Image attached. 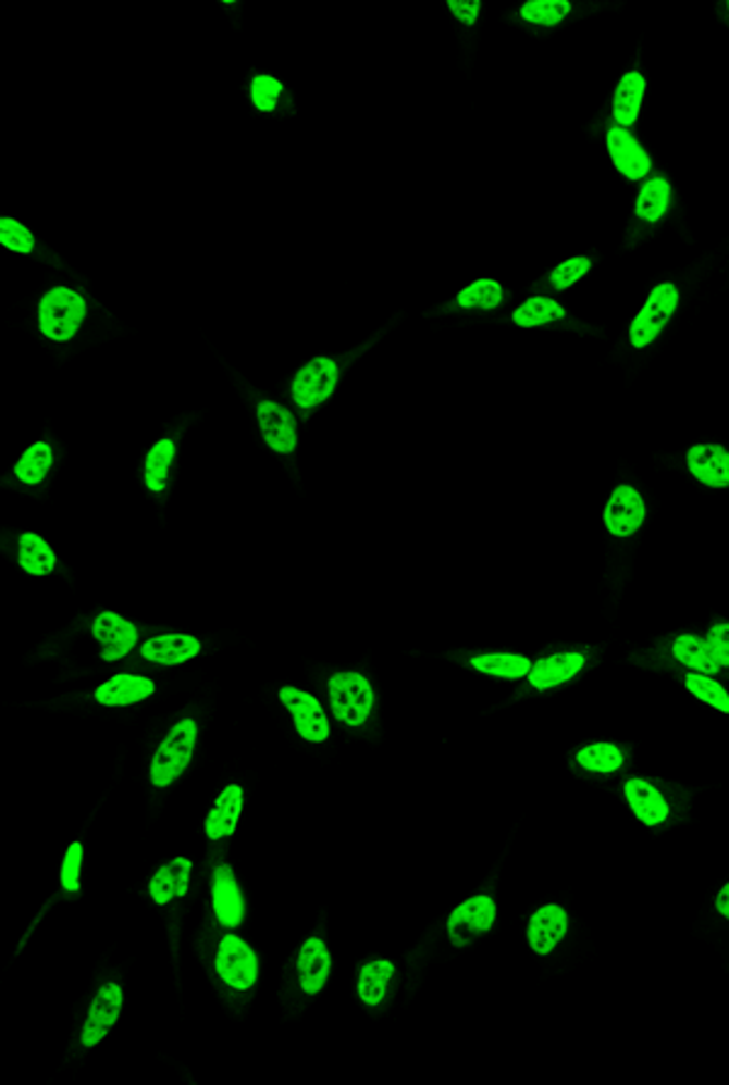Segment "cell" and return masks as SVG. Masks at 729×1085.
<instances>
[{
  "instance_id": "d4e9b609",
  "label": "cell",
  "mask_w": 729,
  "mask_h": 1085,
  "mask_svg": "<svg viewBox=\"0 0 729 1085\" xmlns=\"http://www.w3.org/2000/svg\"><path fill=\"white\" fill-rule=\"evenodd\" d=\"M644 88H647V83H644L642 73H638V71L625 73V76L620 78L616 96H613V117H616V122L620 124L622 129L632 127V124L638 122L642 98H644Z\"/></svg>"
},
{
  "instance_id": "4dcf8cb0",
  "label": "cell",
  "mask_w": 729,
  "mask_h": 1085,
  "mask_svg": "<svg viewBox=\"0 0 729 1085\" xmlns=\"http://www.w3.org/2000/svg\"><path fill=\"white\" fill-rule=\"evenodd\" d=\"M565 316H567L565 307L557 304L555 299L533 297L514 311V323L520 328H535V326H545V323L552 321H561Z\"/></svg>"
},
{
  "instance_id": "52a82bcc",
  "label": "cell",
  "mask_w": 729,
  "mask_h": 1085,
  "mask_svg": "<svg viewBox=\"0 0 729 1085\" xmlns=\"http://www.w3.org/2000/svg\"><path fill=\"white\" fill-rule=\"evenodd\" d=\"M280 702L287 707L301 738L309 740V744H324L331 734V726L314 695L299 690V687H283L280 690Z\"/></svg>"
},
{
  "instance_id": "b9f144b4",
  "label": "cell",
  "mask_w": 729,
  "mask_h": 1085,
  "mask_svg": "<svg viewBox=\"0 0 729 1085\" xmlns=\"http://www.w3.org/2000/svg\"><path fill=\"white\" fill-rule=\"evenodd\" d=\"M447 5H450L453 15L465 25H474L477 17H479V10H482L479 0H447Z\"/></svg>"
},
{
  "instance_id": "d6986e66",
  "label": "cell",
  "mask_w": 729,
  "mask_h": 1085,
  "mask_svg": "<svg viewBox=\"0 0 729 1085\" xmlns=\"http://www.w3.org/2000/svg\"><path fill=\"white\" fill-rule=\"evenodd\" d=\"M244 811V789L238 785H228L222 795L214 799V805L205 819V836L210 840H222L234 836Z\"/></svg>"
},
{
  "instance_id": "44dd1931",
  "label": "cell",
  "mask_w": 729,
  "mask_h": 1085,
  "mask_svg": "<svg viewBox=\"0 0 729 1085\" xmlns=\"http://www.w3.org/2000/svg\"><path fill=\"white\" fill-rule=\"evenodd\" d=\"M583 663H586V659H583L581 653L547 656V659H540L533 668H530L528 681L535 690H549V687L574 681V677L581 673Z\"/></svg>"
},
{
  "instance_id": "603a6c76",
  "label": "cell",
  "mask_w": 729,
  "mask_h": 1085,
  "mask_svg": "<svg viewBox=\"0 0 729 1085\" xmlns=\"http://www.w3.org/2000/svg\"><path fill=\"white\" fill-rule=\"evenodd\" d=\"M190 874H193V860L187 858H173L169 864H163L149 882V894L153 903L165 906L173 899H183L187 889H190Z\"/></svg>"
},
{
  "instance_id": "d590c367",
  "label": "cell",
  "mask_w": 729,
  "mask_h": 1085,
  "mask_svg": "<svg viewBox=\"0 0 729 1085\" xmlns=\"http://www.w3.org/2000/svg\"><path fill=\"white\" fill-rule=\"evenodd\" d=\"M571 13L569 0H530L520 8V17L533 25L555 27Z\"/></svg>"
},
{
  "instance_id": "e575fe53",
  "label": "cell",
  "mask_w": 729,
  "mask_h": 1085,
  "mask_svg": "<svg viewBox=\"0 0 729 1085\" xmlns=\"http://www.w3.org/2000/svg\"><path fill=\"white\" fill-rule=\"evenodd\" d=\"M504 301V287L494 279H477L457 295V304L462 309H496Z\"/></svg>"
},
{
  "instance_id": "8fae6325",
  "label": "cell",
  "mask_w": 729,
  "mask_h": 1085,
  "mask_svg": "<svg viewBox=\"0 0 729 1085\" xmlns=\"http://www.w3.org/2000/svg\"><path fill=\"white\" fill-rule=\"evenodd\" d=\"M647 515L642 496L632 486H618L608 498L603 523H606L613 537H630L638 532Z\"/></svg>"
},
{
  "instance_id": "74e56055",
  "label": "cell",
  "mask_w": 729,
  "mask_h": 1085,
  "mask_svg": "<svg viewBox=\"0 0 729 1085\" xmlns=\"http://www.w3.org/2000/svg\"><path fill=\"white\" fill-rule=\"evenodd\" d=\"M591 270V260L589 258H571V260H565V263L557 265L555 270H552V275H549V282H552V287H555L557 291H565L569 287H574L577 282L586 275Z\"/></svg>"
},
{
  "instance_id": "4316f807",
  "label": "cell",
  "mask_w": 729,
  "mask_h": 1085,
  "mask_svg": "<svg viewBox=\"0 0 729 1085\" xmlns=\"http://www.w3.org/2000/svg\"><path fill=\"white\" fill-rule=\"evenodd\" d=\"M20 566L29 576H49L57 569V554L35 532H25L20 537Z\"/></svg>"
},
{
  "instance_id": "f1b7e54d",
  "label": "cell",
  "mask_w": 729,
  "mask_h": 1085,
  "mask_svg": "<svg viewBox=\"0 0 729 1085\" xmlns=\"http://www.w3.org/2000/svg\"><path fill=\"white\" fill-rule=\"evenodd\" d=\"M472 668L484 675L520 681V677H526L530 673L533 663H530V659H526V656H516V653H484V656H474Z\"/></svg>"
},
{
  "instance_id": "cb8c5ba5",
  "label": "cell",
  "mask_w": 729,
  "mask_h": 1085,
  "mask_svg": "<svg viewBox=\"0 0 729 1085\" xmlns=\"http://www.w3.org/2000/svg\"><path fill=\"white\" fill-rule=\"evenodd\" d=\"M671 653H674L676 661L685 668H691L693 673L717 675L722 671V665H720V661L715 659L711 644H707V639H701V636H693V634L679 636V639H674Z\"/></svg>"
},
{
  "instance_id": "3957f363",
  "label": "cell",
  "mask_w": 729,
  "mask_h": 1085,
  "mask_svg": "<svg viewBox=\"0 0 729 1085\" xmlns=\"http://www.w3.org/2000/svg\"><path fill=\"white\" fill-rule=\"evenodd\" d=\"M329 700L333 716L346 726H362L374 704L372 685L360 673H336L329 681Z\"/></svg>"
},
{
  "instance_id": "277c9868",
  "label": "cell",
  "mask_w": 729,
  "mask_h": 1085,
  "mask_svg": "<svg viewBox=\"0 0 729 1085\" xmlns=\"http://www.w3.org/2000/svg\"><path fill=\"white\" fill-rule=\"evenodd\" d=\"M676 307H679V289H676L671 282H662L652 289L650 299L644 301V307L638 316H634L630 326V342L634 350H642L652 346V340L666 328V323L671 321Z\"/></svg>"
},
{
  "instance_id": "7c38bea8",
  "label": "cell",
  "mask_w": 729,
  "mask_h": 1085,
  "mask_svg": "<svg viewBox=\"0 0 729 1085\" xmlns=\"http://www.w3.org/2000/svg\"><path fill=\"white\" fill-rule=\"evenodd\" d=\"M258 425L265 445L277 454H289L297 447V423L285 406L275 401L258 403Z\"/></svg>"
},
{
  "instance_id": "7a4b0ae2",
  "label": "cell",
  "mask_w": 729,
  "mask_h": 1085,
  "mask_svg": "<svg viewBox=\"0 0 729 1085\" xmlns=\"http://www.w3.org/2000/svg\"><path fill=\"white\" fill-rule=\"evenodd\" d=\"M86 319V301L69 287H54L41 297L39 328L49 340L64 342L76 336Z\"/></svg>"
},
{
  "instance_id": "8d00e7d4",
  "label": "cell",
  "mask_w": 729,
  "mask_h": 1085,
  "mask_svg": "<svg viewBox=\"0 0 729 1085\" xmlns=\"http://www.w3.org/2000/svg\"><path fill=\"white\" fill-rule=\"evenodd\" d=\"M0 244L13 250V253H33L35 248V236L29 234V228H25L15 219L3 216L0 219Z\"/></svg>"
},
{
  "instance_id": "9c48e42d",
  "label": "cell",
  "mask_w": 729,
  "mask_h": 1085,
  "mask_svg": "<svg viewBox=\"0 0 729 1085\" xmlns=\"http://www.w3.org/2000/svg\"><path fill=\"white\" fill-rule=\"evenodd\" d=\"M122 1003H124V994H122L120 984H106L98 990L96 998H92V1003H90L86 1025H83V1032H81L83 1047L92 1049L108 1037V1032L114 1027V1022L120 1020Z\"/></svg>"
},
{
  "instance_id": "4fadbf2b",
  "label": "cell",
  "mask_w": 729,
  "mask_h": 1085,
  "mask_svg": "<svg viewBox=\"0 0 729 1085\" xmlns=\"http://www.w3.org/2000/svg\"><path fill=\"white\" fill-rule=\"evenodd\" d=\"M212 909L217 921L224 927H238L244 923V896L238 889L236 874L228 864H219L212 876Z\"/></svg>"
},
{
  "instance_id": "ee69618b",
  "label": "cell",
  "mask_w": 729,
  "mask_h": 1085,
  "mask_svg": "<svg viewBox=\"0 0 729 1085\" xmlns=\"http://www.w3.org/2000/svg\"><path fill=\"white\" fill-rule=\"evenodd\" d=\"M727 8H729V3H727Z\"/></svg>"
},
{
  "instance_id": "30bf717a",
  "label": "cell",
  "mask_w": 729,
  "mask_h": 1085,
  "mask_svg": "<svg viewBox=\"0 0 729 1085\" xmlns=\"http://www.w3.org/2000/svg\"><path fill=\"white\" fill-rule=\"evenodd\" d=\"M92 636L100 641V659L114 663L127 656L139 641V632L118 612H100L92 622Z\"/></svg>"
},
{
  "instance_id": "ba28073f",
  "label": "cell",
  "mask_w": 729,
  "mask_h": 1085,
  "mask_svg": "<svg viewBox=\"0 0 729 1085\" xmlns=\"http://www.w3.org/2000/svg\"><path fill=\"white\" fill-rule=\"evenodd\" d=\"M338 384V364L329 358H317L305 364L292 382V396L299 409H314L324 403Z\"/></svg>"
},
{
  "instance_id": "9a60e30c",
  "label": "cell",
  "mask_w": 729,
  "mask_h": 1085,
  "mask_svg": "<svg viewBox=\"0 0 729 1085\" xmlns=\"http://www.w3.org/2000/svg\"><path fill=\"white\" fill-rule=\"evenodd\" d=\"M297 974H299V986L307 996H317L324 990L331 974V952L321 937H309V940L301 945L297 957Z\"/></svg>"
},
{
  "instance_id": "d6a6232c",
  "label": "cell",
  "mask_w": 729,
  "mask_h": 1085,
  "mask_svg": "<svg viewBox=\"0 0 729 1085\" xmlns=\"http://www.w3.org/2000/svg\"><path fill=\"white\" fill-rule=\"evenodd\" d=\"M51 462H54L51 447L47 442H35L23 457H20V462L15 464V476L27 486H37L45 482Z\"/></svg>"
},
{
  "instance_id": "1f68e13d",
  "label": "cell",
  "mask_w": 729,
  "mask_h": 1085,
  "mask_svg": "<svg viewBox=\"0 0 729 1085\" xmlns=\"http://www.w3.org/2000/svg\"><path fill=\"white\" fill-rule=\"evenodd\" d=\"M173 457H175L173 440H159L151 447V452L146 454L144 478H146V486H149V490H153V494H159V490L165 488Z\"/></svg>"
},
{
  "instance_id": "7402d4cb",
  "label": "cell",
  "mask_w": 729,
  "mask_h": 1085,
  "mask_svg": "<svg viewBox=\"0 0 729 1085\" xmlns=\"http://www.w3.org/2000/svg\"><path fill=\"white\" fill-rule=\"evenodd\" d=\"M153 693H156V685H153V681H149V677L120 673L98 687L96 700L102 707H127V704L144 702L146 697H151Z\"/></svg>"
},
{
  "instance_id": "8992f818",
  "label": "cell",
  "mask_w": 729,
  "mask_h": 1085,
  "mask_svg": "<svg viewBox=\"0 0 729 1085\" xmlns=\"http://www.w3.org/2000/svg\"><path fill=\"white\" fill-rule=\"evenodd\" d=\"M496 921V903L492 896H472L447 918V935L455 947H467L477 937L492 931Z\"/></svg>"
},
{
  "instance_id": "f35d334b",
  "label": "cell",
  "mask_w": 729,
  "mask_h": 1085,
  "mask_svg": "<svg viewBox=\"0 0 729 1085\" xmlns=\"http://www.w3.org/2000/svg\"><path fill=\"white\" fill-rule=\"evenodd\" d=\"M283 96V83L273 76H256L251 83L254 105L263 112H273L277 108V98Z\"/></svg>"
},
{
  "instance_id": "484cf974",
  "label": "cell",
  "mask_w": 729,
  "mask_h": 1085,
  "mask_svg": "<svg viewBox=\"0 0 729 1085\" xmlns=\"http://www.w3.org/2000/svg\"><path fill=\"white\" fill-rule=\"evenodd\" d=\"M394 972H397V969H394V964L387 962V959H374V962H368L360 969L358 996L364 1006L374 1008L382 1003L390 981L394 978Z\"/></svg>"
},
{
  "instance_id": "2e32d148",
  "label": "cell",
  "mask_w": 729,
  "mask_h": 1085,
  "mask_svg": "<svg viewBox=\"0 0 729 1085\" xmlns=\"http://www.w3.org/2000/svg\"><path fill=\"white\" fill-rule=\"evenodd\" d=\"M567 913L561 906H543L528 923V945L535 955L545 957L549 952H555V947L561 943V937L567 935Z\"/></svg>"
},
{
  "instance_id": "ffe728a7",
  "label": "cell",
  "mask_w": 729,
  "mask_h": 1085,
  "mask_svg": "<svg viewBox=\"0 0 729 1085\" xmlns=\"http://www.w3.org/2000/svg\"><path fill=\"white\" fill-rule=\"evenodd\" d=\"M202 651V644L190 634H165L153 636V639L141 646V656L146 661L159 665H181L195 659Z\"/></svg>"
},
{
  "instance_id": "60d3db41",
  "label": "cell",
  "mask_w": 729,
  "mask_h": 1085,
  "mask_svg": "<svg viewBox=\"0 0 729 1085\" xmlns=\"http://www.w3.org/2000/svg\"><path fill=\"white\" fill-rule=\"evenodd\" d=\"M707 644L715 653V659L720 661V665H729V622H717L715 627L707 632Z\"/></svg>"
},
{
  "instance_id": "83f0119b",
  "label": "cell",
  "mask_w": 729,
  "mask_h": 1085,
  "mask_svg": "<svg viewBox=\"0 0 729 1085\" xmlns=\"http://www.w3.org/2000/svg\"><path fill=\"white\" fill-rule=\"evenodd\" d=\"M671 202V185L666 177H652L650 183H644L640 190L638 204H634V214H638L642 222H659V219L669 212Z\"/></svg>"
},
{
  "instance_id": "6da1fadb",
  "label": "cell",
  "mask_w": 729,
  "mask_h": 1085,
  "mask_svg": "<svg viewBox=\"0 0 729 1085\" xmlns=\"http://www.w3.org/2000/svg\"><path fill=\"white\" fill-rule=\"evenodd\" d=\"M195 740H197V722L195 719H181L175 724L169 736L161 740L159 750L151 760V785L153 787H171L175 780H178L183 772L187 770L195 753Z\"/></svg>"
},
{
  "instance_id": "f546056e",
  "label": "cell",
  "mask_w": 729,
  "mask_h": 1085,
  "mask_svg": "<svg viewBox=\"0 0 729 1085\" xmlns=\"http://www.w3.org/2000/svg\"><path fill=\"white\" fill-rule=\"evenodd\" d=\"M577 763L593 775H613L622 768L625 756L616 744H593L579 750Z\"/></svg>"
},
{
  "instance_id": "836d02e7",
  "label": "cell",
  "mask_w": 729,
  "mask_h": 1085,
  "mask_svg": "<svg viewBox=\"0 0 729 1085\" xmlns=\"http://www.w3.org/2000/svg\"><path fill=\"white\" fill-rule=\"evenodd\" d=\"M683 685H685V690H689L695 700H701L705 704H711L715 707L717 712H725L729 714V695L725 687L713 681V675H703V673H689L683 677Z\"/></svg>"
},
{
  "instance_id": "5b68a950",
  "label": "cell",
  "mask_w": 729,
  "mask_h": 1085,
  "mask_svg": "<svg viewBox=\"0 0 729 1085\" xmlns=\"http://www.w3.org/2000/svg\"><path fill=\"white\" fill-rule=\"evenodd\" d=\"M214 969L219 978L234 990H248L258 981V957L238 935H224L219 940Z\"/></svg>"
},
{
  "instance_id": "5bb4252c",
  "label": "cell",
  "mask_w": 729,
  "mask_h": 1085,
  "mask_svg": "<svg viewBox=\"0 0 729 1085\" xmlns=\"http://www.w3.org/2000/svg\"><path fill=\"white\" fill-rule=\"evenodd\" d=\"M608 153L613 159V165L628 177V180H642L644 175L652 171V159L650 153L642 149L638 139H632V134L622 127H613L606 137Z\"/></svg>"
},
{
  "instance_id": "e0dca14e",
  "label": "cell",
  "mask_w": 729,
  "mask_h": 1085,
  "mask_svg": "<svg viewBox=\"0 0 729 1085\" xmlns=\"http://www.w3.org/2000/svg\"><path fill=\"white\" fill-rule=\"evenodd\" d=\"M691 474L711 488H729V450L722 445H693L685 454Z\"/></svg>"
},
{
  "instance_id": "ac0fdd59",
  "label": "cell",
  "mask_w": 729,
  "mask_h": 1085,
  "mask_svg": "<svg viewBox=\"0 0 729 1085\" xmlns=\"http://www.w3.org/2000/svg\"><path fill=\"white\" fill-rule=\"evenodd\" d=\"M625 799H628L632 813L644 826H659V823L669 819V801L647 780L630 777L625 782Z\"/></svg>"
},
{
  "instance_id": "7bdbcfd3",
  "label": "cell",
  "mask_w": 729,
  "mask_h": 1085,
  "mask_svg": "<svg viewBox=\"0 0 729 1085\" xmlns=\"http://www.w3.org/2000/svg\"><path fill=\"white\" fill-rule=\"evenodd\" d=\"M717 911H720L729 921V884H725L720 894H717Z\"/></svg>"
},
{
  "instance_id": "ab89813d",
  "label": "cell",
  "mask_w": 729,
  "mask_h": 1085,
  "mask_svg": "<svg viewBox=\"0 0 729 1085\" xmlns=\"http://www.w3.org/2000/svg\"><path fill=\"white\" fill-rule=\"evenodd\" d=\"M81 864H83V845L71 843L61 864V886L64 891L76 894L81 889Z\"/></svg>"
}]
</instances>
